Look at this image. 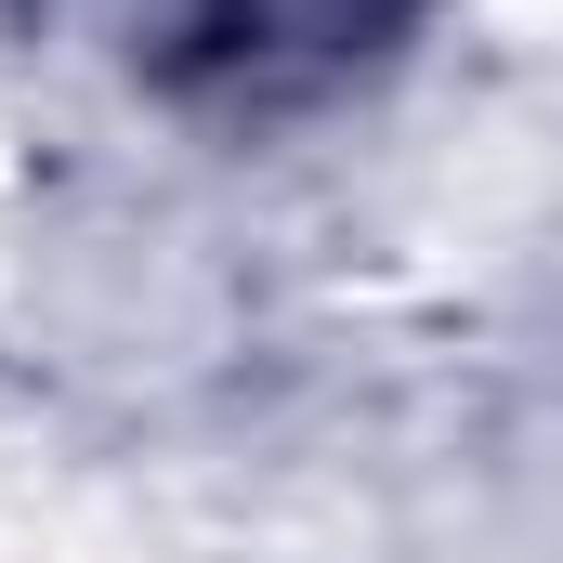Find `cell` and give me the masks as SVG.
<instances>
[{
	"label": "cell",
	"mask_w": 563,
	"mask_h": 563,
	"mask_svg": "<svg viewBox=\"0 0 563 563\" xmlns=\"http://www.w3.org/2000/svg\"><path fill=\"white\" fill-rule=\"evenodd\" d=\"M432 0H132V66L197 119H288L407 53Z\"/></svg>",
	"instance_id": "1"
}]
</instances>
